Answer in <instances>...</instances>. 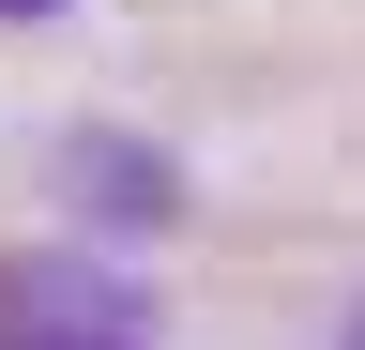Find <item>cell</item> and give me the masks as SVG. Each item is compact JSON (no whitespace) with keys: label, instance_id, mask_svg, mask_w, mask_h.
I'll return each instance as SVG.
<instances>
[{"label":"cell","instance_id":"6da1fadb","mask_svg":"<svg viewBox=\"0 0 365 350\" xmlns=\"http://www.w3.org/2000/svg\"><path fill=\"white\" fill-rule=\"evenodd\" d=\"M0 350H153V289L91 244H16L0 259Z\"/></svg>","mask_w":365,"mask_h":350},{"label":"cell","instance_id":"7a4b0ae2","mask_svg":"<svg viewBox=\"0 0 365 350\" xmlns=\"http://www.w3.org/2000/svg\"><path fill=\"white\" fill-rule=\"evenodd\" d=\"M61 183H76V213H107V229H168V213H182V183H168L137 138H76Z\"/></svg>","mask_w":365,"mask_h":350},{"label":"cell","instance_id":"3957f363","mask_svg":"<svg viewBox=\"0 0 365 350\" xmlns=\"http://www.w3.org/2000/svg\"><path fill=\"white\" fill-rule=\"evenodd\" d=\"M0 16H76V0H0Z\"/></svg>","mask_w":365,"mask_h":350},{"label":"cell","instance_id":"277c9868","mask_svg":"<svg viewBox=\"0 0 365 350\" xmlns=\"http://www.w3.org/2000/svg\"><path fill=\"white\" fill-rule=\"evenodd\" d=\"M350 350H365V320H350Z\"/></svg>","mask_w":365,"mask_h":350}]
</instances>
